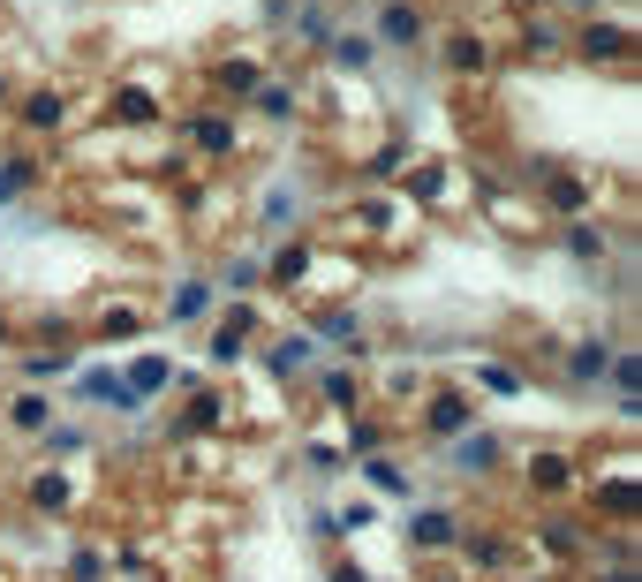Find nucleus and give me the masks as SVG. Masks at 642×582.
<instances>
[{"mask_svg": "<svg viewBox=\"0 0 642 582\" xmlns=\"http://www.w3.org/2000/svg\"><path fill=\"white\" fill-rule=\"evenodd\" d=\"M167 378H174V363L144 356V363H136V378H129V394H159V386H167Z\"/></svg>", "mask_w": 642, "mask_h": 582, "instance_id": "2", "label": "nucleus"}, {"mask_svg": "<svg viewBox=\"0 0 642 582\" xmlns=\"http://www.w3.org/2000/svg\"><path fill=\"white\" fill-rule=\"evenodd\" d=\"M16 182H23V167H0V205H8V197H23Z\"/></svg>", "mask_w": 642, "mask_h": 582, "instance_id": "5", "label": "nucleus"}, {"mask_svg": "<svg viewBox=\"0 0 642 582\" xmlns=\"http://www.w3.org/2000/svg\"><path fill=\"white\" fill-rule=\"evenodd\" d=\"M446 537H454V522H446V514H423V522H416V545H446Z\"/></svg>", "mask_w": 642, "mask_h": 582, "instance_id": "4", "label": "nucleus"}, {"mask_svg": "<svg viewBox=\"0 0 642 582\" xmlns=\"http://www.w3.org/2000/svg\"><path fill=\"white\" fill-rule=\"evenodd\" d=\"M204 303H212V288H204V280H189V288H174V318H204Z\"/></svg>", "mask_w": 642, "mask_h": 582, "instance_id": "3", "label": "nucleus"}, {"mask_svg": "<svg viewBox=\"0 0 642 582\" xmlns=\"http://www.w3.org/2000/svg\"><path fill=\"white\" fill-rule=\"evenodd\" d=\"M386 38H393V46H416V38H423V23H416L408 0H386Z\"/></svg>", "mask_w": 642, "mask_h": 582, "instance_id": "1", "label": "nucleus"}]
</instances>
